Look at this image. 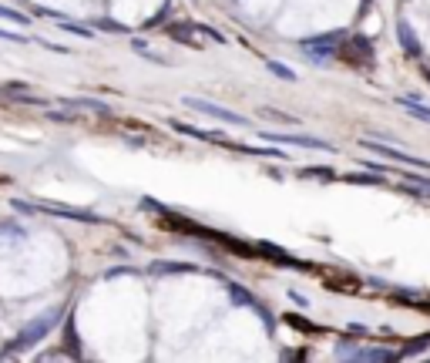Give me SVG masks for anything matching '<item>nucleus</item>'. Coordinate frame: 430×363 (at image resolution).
I'll return each mask as SVG.
<instances>
[{"instance_id":"nucleus-1","label":"nucleus","mask_w":430,"mask_h":363,"mask_svg":"<svg viewBox=\"0 0 430 363\" xmlns=\"http://www.w3.org/2000/svg\"><path fill=\"white\" fill-rule=\"evenodd\" d=\"M57 320H61V310H48L44 316H34L24 330L10 340V346L3 350V357H10V353H21V350H30L34 343H41V340H44L54 330V326H57Z\"/></svg>"},{"instance_id":"nucleus-2","label":"nucleus","mask_w":430,"mask_h":363,"mask_svg":"<svg viewBox=\"0 0 430 363\" xmlns=\"http://www.w3.org/2000/svg\"><path fill=\"white\" fill-rule=\"evenodd\" d=\"M168 34H172V41H178V44H185V48H195V51H205L212 41L219 44L222 41V34L219 30H212V27H202V24H172L168 27Z\"/></svg>"},{"instance_id":"nucleus-3","label":"nucleus","mask_w":430,"mask_h":363,"mask_svg":"<svg viewBox=\"0 0 430 363\" xmlns=\"http://www.w3.org/2000/svg\"><path fill=\"white\" fill-rule=\"evenodd\" d=\"M10 206L21 208V212H48V215H61V219H77V222H101V219H98V215H91V212H77V208L54 206V202H24V199H14Z\"/></svg>"},{"instance_id":"nucleus-4","label":"nucleus","mask_w":430,"mask_h":363,"mask_svg":"<svg viewBox=\"0 0 430 363\" xmlns=\"http://www.w3.org/2000/svg\"><path fill=\"white\" fill-rule=\"evenodd\" d=\"M182 101H185V108H192V111H199V115H208V118H215V121H226V125H246L242 115L228 111V108H222V104L202 101V98H182Z\"/></svg>"},{"instance_id":"nucleus-5","label":"nucleus","mask_w":430,"mask_h":363,"mask_svg":"<svg viewBox=\"0 0 430 363\" xmlns=\"http://www.w3.org/2000/svg\"><path fill=\"white\" fill-rule=\"evenodd\" d=\"M340 41H343V34H323V37H309V41H303V51H306V57H313V61H320V57H333Z\"/></svg>"},{"instance_id":"nucleus-6","label":"nucleus","mask_w":430,"mask_h":363,"mask_svg":"<svg viewBox=\"0 0 430 363\" xmlns=\"http://www.w3.org/2000/svg\"><path fill=\"white\" fill-rule=\"evenodd\" d=\"M363 148H370V152H377V155H387L390 161H407V165H413V168H430L427 161H420V158L407 155L400 148H393V145H383V141H373V138H363Z\"/></svg>"},{"instance_id":"nucleus-7","label":"nucleus","mask_w":430,"mask_h":363,"mask_svg":"<svg viewBox=\"0 0 430 363\" xmlns=\"http://www.w3.org/2000/svg\"><path fill=\"white\" fill-rule=\"evenodd\" d=\"M262 138L266 141H279V145H296V148H326V141H320V138H309V135H269V131H262Z\"/></svg>"},{"instance_id":"nucleus-8","label":"nucleus","mask_w":430,"mask_h":363,"mask_svg":"<svg viewBox=\"0 0 430 363\" xmlns=\"http://www.w3.org/2000/svg\"><path fill=\"white\" fill-rule=\"evenodd\" d=\"M336 353H340V357H350V360H397V353L380 350V346H367V350H356V346H340Z\"/></svg>"},{"instance_id":"nucleus-9","label":"nucleus","mask_w":430,"mask_h":363,"mask_svg":"<svg viewBox=\"0 0 430 363\" xmlns=\"http://www.w3.org/2000/svg\"><path fill=\"white\" fill-rule=\"evenodd\" d=\"M346 48H350V51H346V61H350V64H360V68L370 64L373 51H370V41H367V37H356L353 44H346Z\"/></svg>"},{"instance_id":"nucleus-10","label":"nucleus","mask_w":430,"mask_h":363,"mask_svg":"<svg viewBox=\"0 0 430 363\" xmlns=\"http://www.w3.org/2000/svg\"><path fill=\"white\" fill-rule=\"evenodd\" d=\"M397 34H400V41H404L407 54H413V57H417V54H420V41L413 37V30H410V24H407V21H400V24H397Z\"/></svg>"},{"instance_id":"nucleus-11","label":"nucleus","mask_w":430,"mask_h":363,"mask_svg":"<svg viewBox=\"0 0 430 363\" xmlns=\"http://www.w3.org/2000/svg\"><path fill=\"white\" fill-rule=\"evenodd\" d=\"M0 17H3V21H14V24H30V21H27V14L14 10V7H3V3H0Z\"/></svg>"},{"instance_id":"nucleus-12","label":"nucleus","mask_w":430,"mask_h":363,"mask_svg":"<svg viewBox=\"0 0 430 363\" xmlns=\"http://www.w3.org/2000/svg\"><path fill=\"white\" fill-rule=\"evenodd\" d=\"M410 111V115H417V118H424V121H430V108H424V104H417L413 98H407V101H400Z\"/></svg>"},{"instance_id":"nucleus-13","label":"nucleus","mask_w":430,"mask_h":363,"mask_svg":"<svg viewBox=\"0 0 430 363\" xmlns=\"http://www.w3.org/2000/svg\"><path fill=\"white\" fill-rule=\"evenodd\" d=\"M269 71H273L276 78H282V81H296V75H293L286 64H279V61H269Z\"/></svg>"},{"instance_id":"nucleus-14","label":"nucleus","mask_w":430,"mask_h":363,"mask_svg":"<svg viewBox=\"0 0 430 363\" xmlns=\"http://www.w3.org/2000/svg\"><path fill=\"white\" fill-rule=\"evenodd\" d=\"M259 115H262V118H273V121H286V125H293V115H282V111H276V108H262Z\"/></svg>"},{"instance_id":"nucleus-15","label":"nucleus","mask_w":430,"mask_h":363,"mask_svg":"<svg viewBox=\"0 0 430 363\" xmlns=\"http://www.w3.org/2000/svg\"><path fill=\"white\" fill-rule=\"evenodd\" d=\"M346 182H356V185H380V172L377 175H346Z\"/></svg>"},{"instance_id":"nucleus-16","label":"nucleus","mask_w":430,"mask_h":363,"mask_svg":"<svg viewBox=\"0 0 430 363\" xmlns=\"http://www.w3.org/2000/svg\"><path fill=\"white\" fill-rule=\"evenodd\" d=\"M303 175H313V179H336L333 168H303Z\"/></svg>"},{"instance_id":"nucleus-17","label":"nucleus","mask_w":430,"mask_h":363,"mask_svg":"<svg viewBox=\"0 0 430 363\" xmlns=\"http://www.w3.org/2000/svg\"><path fill=\"white\" fill-rule=\"evenodd\" d=\"M57 24L64 27V30H71V34H77V37H91V30H88V27H77V24H68V21H57Z\"/></svg>"},{"instance_id":"nucleus-18","label":"nucleus","mask_w":430,"mask_h":363,"mask_svg":"<svg viewBox=\"0 0 430 363\" xmlns=\"http://www.w3.org/2000/svg\"><path fill=\"white\" fill-rule=\"evenodd\" d=\"M0 41H14V44H27V37L14 34V30H0Z\"/></svg>"}]
</instances>
